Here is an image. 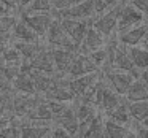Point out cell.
Returning <instances> with one entry per match:
<instances>
[{
	"mask_svg": "<svg viewBox=\"0 0 148 138\" xmlns=\"http://www.w3.org/2000/svg\"><path fill=\"white\" fill-rule=\"evenodd\" d=\"M89 61L92 62V65L97 68V70H103L107 65V51H105V46L97 51H92L91 54H88Z\"/></svg>",
	"mask_w": 148,
	"mask_h": 138,
	"instance_id": "obj_31",
	"label": "cell"
},
{
	"mask_svg": "<svg viewBox=\"0 0 148 138\" xmlns=\"http://www.w3.org/2000/svg\"><path fill=\"white\" fill-rule=\"evenodd\" d=\"M61 27L64 29V32L69 35V38L77 45V48L80 46V43L83 41L84 35H86L88 29H89V22L88 21H77V19H59Z\"/></svg>",
	"mask_w": 148,
	"mask_h": 138,
	"instance_id": "obj_8",
	"label": "cell"
},
{
	"mask_svg": "<svg viewBox=\"0 0 148 138\" xmlns=\"http://www.w3.org/2000/svg\"><path fill=\"white\" fill-rule=\"evenodd\" d=\"M75 54L77 52H70V51H64V49H53L49 48V56H51L53 65H54V70L59 76L65 78L69 67H70L72 61H73Z\"/></svg>",
	"mask_w": 148,
	"mask_h": 138,
	"instance_id": "obj_15",
	"label": "cell"
},
{
	"mask_svg": "<svg viewBox=\"0 0 148 138\" xmlns=\"http://www.w3.org/2000/svg\"><path fill=\"white\" fill-rule=\"evenodd\" d=\"M0 71H2L3 76L13 84V81L16 80V76L21 71V65H3V64H0Z\"/></svg>",
	"mask_w": 148,
	"mask_h": 138,
	"instance_id": "obj_33",
	"label": "cell"
},
{
	"mask_svg": "<svg viewBox=\"0 0 148 138\" xmlns=\"http://www.w3.org/2000/svg\"><path fill=\"white\" fill-rule=\"evenodd\" d=\"M0 64H3V65H21L23 64V59H21L19 52H18L13 46L7 45L3 54L0 57Z\"/></svg>",
	"mask_w": 148,
	"mask_h": 138,
	"instance_id": "obj_28",
	"label": "cell"
},
{
	"mask_svg": "<svg viewBox=\"0 0 148 138\" xmlns=\"http://www.w3.org/2000/svg\"><path fill=\"white\" fill-rule=\"evenodd\" d=\"M148 32V22H143L140 26L134 27V29L127 30V32L119 35V45L126 46V48H135L142 43L145 33Z\"/></svg>",
	"mask_w": 148,
	"mask_h": 138,
	"instance_id": "obj_16",
	"label": "cell"
},
{
	"mask_svg": "<svg viewBox=\"0 0 148 138\" xmlns=\"http://www.w3.org/2000/svg\"><path fill=\"white\" fill-rule=\"evenodd\" d=\"M138 78H140V80L148 86V68H147V70H142L140 71V76H138Z\"/></svg>",
	"mask_w": 148,
	"mask_h": 138,
	"instance_id": "obj_41",
	"label": "cell"
},
{
	"mask_svg": "<svg viewBox=\"0 0 148 138\" xmlns=\"http://www.w3.org/2000/svg\"><path fill=\"white\" fill-rule=\"evenodd\" d=\"M23 121L27 122H37V124H48L51 125L53 122V113L48 106V102H46L43 97H40L38 103L27 113V116L23 119Z\"/></svg>",
	"mask_w": 148,
	"mask_h": 138,
	"instance_id": "obj_12",
	"label": "cell"
},
{
	"mask_svg": "<svg viewBox=\"0 0 148 138\" xmlns=\"http://www.w3.org/2000/svg\"><path fill=\"white\" fill-rule=\"evenodd\" d=\"M56 18H59V19H77V21H89L91 18L94 19L92 0H81L80 3L56 13Z\"/></svg>",
	"mask_w": 148,
	"mask_h": 138,
	"instance_id": "obj_6",
	"label": "cell"
},
{
	"mask_svg": "<svg viewBox=\"0 0 148 138\" xmlns=\"http://www.w3.org/2000/svg\"><path fill=\"white\" fill-rule=\"evenodd\" d=\"M49 2H51L53 10H56L59 13V11H64V10H67V8L73 7V5L80 3L81 0H49Z\"/></svg>",
	"mask_w": 148,
	"mask_h": 138,
	"instance_id": "obj_34",
	"label": "cell"
},
{
	"mask_svg": "<svg viewBox=\"0 0 148 138\" xmlns=\"http://www.w3.org/2000/svg\"><path fill=\"white\" fill-rule=\"evenodd\" d=\"M134 133L137 135V138H148V128L138 124L137 127H135V132H134Z\"/></svg>",
	"mask_w": 148,
	"mask_h": 138,
	"instance_id": "obj_40",
	"label": "cell"
},
{
	"mask_svg": "<svg viewBox=\"0 0 148 138\" xmlns=\"http://www.w3.org/2000/svg\"><path fill=\"white\" fill-rule=\"evenodd\" d=\"M30 2H34V0H18V3H19V10L23 11L24 8H26L27 5L30 3Z\"/></svg>",
	"mask_w": 148,
	"mask_h": 138,
	"instance_id": "obj_42",
	"label": "cell"
},
{
	"mask_svg": "<svg viewBox=\"0 0 148 138\" xmlns=\"http://www.w3.org/2000/svg\"><path fill=\"white\" fill-rule=\"evenodd\" d=\"M42 97L46 102H59V103H73V100H75L73 94L67 89V81H65V78H59L56 86L48 89Z\"/></svg>",
	"mask_w": 148,
	"mask_h": 138,
	"instance_id": "obj_10",
	"label": "cell"
},
{
	"mask_svg": "<svg viewBox=\"0 0 148 138\" xmlns=\"http://www.w3.org/2000/svg\"><path fill=\"white\" fill-rule=\"evenodd\" d=\"M129 5H132L137 11H140L143 18L148 21V0H131Z\"/></svg>",
	"mask_w": 148,
	"mask_h": 138,
	"instance_id": "obj_35",
	"label": "cell"
},
{
	"mask_svg": "<svg viewBox=\"0 0 148 138\" xmlns=\"http://www.w3.org/2000/svg\"><path fill=\"white\" fill-rule=\"evenodd\" d=\"M127 113H129V118L134 122L142 124L148 118V100L127 103Z\"/></svg>",
	"mask_w": 148,
	"mask_h": 138,
	"instance_id": "obj_20",
	"label": "cell"
},
{
	"mask_svg": "<svg viewBox=\"0 0 148 138\" xmlns=\"http://www.w3.org/2000/svg\"><path fill=\"white\" fill-rule=\"evenodd\" d=\"M102 122L107 138H127L129 132H131V128H127L126 125L116 124V122H112L108 119H102Z\"/></svg>",
	"mask_w": 148,
	"mask_h": 138,
	"instance_id": "obj_23",
	"label": "cell"
},
{
	"mask_svg": "<svg viewBox=\"0 0 148 138\" xmlns=\"http://www.w3.org/2000/svg\"><path fill=\"white\" fill-rule=\"evenodd\" d=\"M40 95H26V94H13L11 95V113L16 119L23 121L27 113L38 103Z\"/></svg>",
	"mask_w": 148,
	"mask_h": 138,
	"instance_id": "obj_7",
	"label": "cell"
},
{
	"mask_svg": "<svg viewBox=\"0 0 148 138\" xmlns=\"http://www.w3.org/2000/svg\"><path fill=\"white\" fill-rule=\"evenodd\" d=\"M103 46H105V38H103L97 30H94L92 27H89L86 35H84V38H83V41L78 46V54L88 56L92 51H97V49L103 48Z\"/></svg>",
	"mask_w": 148,
	"mask_h": 138,
	"instance_id": "obj_14",
	"label": "cell"
},
{
	"mask_svg": "<svg viewBox=\"0 0 148 138\" xmlns=\"http://www.w3.org/2000/svg\"><path fill=\"white\" fill-rule=\"evenodd\" d=\"M84 138H107L105 130H103V122H102V113L96 116V119L92 121V124L89 125Z\"/></svg>",
	"mask_w": 148,
	"mask_h": 138,
	"instance_id": "obj_27",
	"label": "cell"
},
{
	"mask_svg": "<svg viewBox=\"0 0 148 138\" xmlns=\"http://www.w3.org/2000/svg\"><path fill=\"white\" fill-rule=\"evenodd\" d=\"M127 138H137V135L134 133V132H129V135H127Z\"/></svg>",
	"mask_w": 148,
	"mask_h": 138,
	"instance_id": "obj_47",
	"label": "cell"
},
{
	"mask_svg": "<svg viewBox=\"0 0 148 138\" xmlns=\"http://www.w3.org/2000/svg\"><path fill=\"white\" fill-rule=\"evenodd\" d=\"M18 24V18L11 16V14H5L0 16V35L10 37V33L13 32L14 26Z\"/></svg>",
	"mask_w": 148,
	"mask_h": 138,
	"instance_id": "obj_30",
	"label": "cell"
},
{
	"mask_svg": "<svg viewBox=\"0 0 148 138\" xmlns=\"http://www.w3.org/2000/svg\"><path fill=\"white\" fill-rule=\"evenodd\" d=\"M48 138H73V137H72L69 132H65L64 128L54 127V128H51V132H49Z\"/></svg>",
	"mask_w": 148,
	"mask_h": 138,
	"instance_id": "obj_38",
	"label": "cell"
},
{
	"mask_svg": "<svg viewBox=\"0 0 148 138\" xmlns=\"http://www.w3.org/2000/svg\"><path fill=\"white\" fill-rule=\"evenodd\" d=\"M105 76L102 78L103 83H105L107 87L116 92L119 97L126 95L127 89L131 87L132 81H134V76L131 73H126V71H118V70H108V71H103Z\"/></svg>",
	"mask_w": 148,
	"mask_h": 138,
	"instance_id": "obj_4",
	"label": "cell"
},
{
	"mask_svg": "<svg viewBox=\"0 0 148 138\" xmlns=\"http://www.w3.org/2000/svg\"><path fill=\"white\" fill-rule=\"evenodd\" d=\"M107 119L112 122H116V124L127 125L131 122V118H129V113H127V102H121L113 111H110L107 114Z\"/></svg>",
	"mask_w": 148,
	"mask_h": 138,
	"instance_id": "obj_24",
	"label": "cell"
},
{
	"mask_svg": "<svg viewBox=\"0 0 148 138\" xmlns=\"http://www.w3.org/2000/svg\"><path fill=\"white\" fill-rule=\"evenodd\" d=\"M121 0H92V10H94V16H102L107 11H110L113 7L119 3Z\"/></svg>",
	"mask_w": 148,
	"mask_h": 138,
	"instance_id": "obj_29",
	"label": "cell"
},
{
	"mask_svg": "<svg viewBox=\"0 0 148 138\" xmlns=\"http://www.w3.org/2000/svg\"><path fill=\"white\" fill-rule=\"evenodd\" d=\"M89 73H99L96 67L92 65V62L89 61L88 56H83V54H75L73 61H72L70 67L67 70V76L65 80H70V78H78V76H84V75H89Z\"/></svg>",
	"mask_w": 148,
	"mask_h": 138,
	"instance_id": "obj_9",
	"label": "cell"
},
{
	"mask_svg": "<svg viewBox=\"0 0 148 138\" xmlns=\"http://www.w3.org/2000/svg\"><path fill=\"white\" fill-rule=\"evenodd\" d=\"M126 99H127V103L148 100V86L140 80V78L134 80L131 84V87H129L127 92H126Z\"/></svg>",
	"mask_w": 148,
	"mask_h": 138,
	"instance_id": "obj_18",
	"label": "cell"
},
{
	"mask_svg": "<svg viewBox=\"0 0 148 138\" xmlns=\"http://www.w3.org/2000/svg\"><path fill=\"white\" fill-rule=\"evenodd\" d=\"M11 111V95L0 92V113Z\"/></svg>",
	"mask_w": 148,
	"mask_h": 138,
	"instance_id": "obj_37",
	"label": "cell"
},
{
	"mask_svg": "<svg viewBox=\"0 0 148 138\" xmlns=\"http://www.w3.org/2000/svg\"><path fill=\"white\" fill-rule=\"evenodd\" d=\"M0 41H5V43H7V41H8V37H5V35H0Z\"/></svg>",
	"mask_w": 148,
	"mask_h": 138,
	"instance_id": "obj_46",
	"label": "cell"
},
{
	"mask_svg": "<svg viewBox=\"0 0 148 138\" xmlns=\"http://www.w3.org/2000/svg\"><path fill=\"white\" fill-rule=\"evenodd\" d=\"M140 125H143V127H147V128H148V118H147V119H145V121H143V122H142V124H140Z\"/></svg>",
	"mask_w": 148,
	"mask_h": 138,
	"instance_id": "obj_48",
	"label": "cell"
},
{
	"mask_svg": "<svg viewBox=\"0 0 148 138\" xmlns=\"http://www.w3.org/2000/svg\"><path fill=\"white\" fill-rule=\"evenodd\" d=\"M13 48L19 52L23 61H30L40 52V49L43 48L42 43H23V41H14Z\"/></svg>",
	"mask_w": 148,
	"mask_h": 138,
	"instance_id": "obj_21",
	"label": "cell"
},
{
	"mask_svg": "<svg viewBox=\"0 0 148 138\" xmlns=\"http://www.w3.org/2000/svg\"><path fill=\"white\" fill-rule=\"evenodd\" d=\"M124 2H119L116 7H113L110 11H107L105 14L99 18H94L92 21V29L97 30L103 38H108L112 37L113 33L116 32V24H118V16H119V11H121V7Z\"/></svg>",
	"mask_w": 148,
	"mask_h": 138,
	"instance_id": "obj_2",
	"label": "cell"
},
{
	"mask_svg": "<svg viewBox=\"0 0 148 138\" xmlns=\"http://www.w3.org/2000/svg\"><path fill=\"white\" fill-rule=\"evenodd\" d=\"M8 13H10V11L5 10V8L2 7V5H0V16H5V14H8Z\"/></svg>",
	"mask_w": 148,
	"mask_h": 138,
	"instance_id": "obj_45",
	"label": "cell"
},
{
	"mask_svg": "<svg viewBox=\"0 0 148 138\" xmlns=\"http://www.w3.org/2000/svg\"><path fill=\"white\" fill-rule=\"evenodd\" d=\"M140 45H142V48H143V49H147V51H148V32L145 33V37H143V40H142Z\"/></svg>",
	"mask_w": 148,
	"mask_h": 138,
	"instance_id": "obj_43",
	"label": "cell"
},
{
	"mask_svg": "<svg viewBox=\"0 0 148 138\" xmlns=\"http://www.w3.org/2000/svg\"><path fill=\"white\" fill-rule=\"evenodd\" d=\"M0 92L3 94H8V95H13L14 90H13V84L3 76V73L0 71Z\"/></svg>",
	"mask_w": 148,
	"mask_h": 138,
	"instance_id": "obj_36",
	"label": "cell"
},
{
	"mask_svg": "<svg viewBox=\"0 0 148 138\" xmlns=\"http://www.w3.org/2000/svg\"><path fill=\"white\" fill-rule=\"evenodd\" d=\"M53 19H54V13H37V14L21 13V21H23L34 33H37L40 38H42L43 35H46Z\"/></svg>",
	"mask_w": 148,
	"mask_h": 138,
	"instance_id": "obj_5",
	"label": "cell"
},
{
	"mask_svg": "<svg viewBox=\"0 0 148 138\" xmlns=\"http://www.w3.org/2000/svg\"><path fill=\"white\" fill-rule=\"evenodd\" d=\"M46 41H48V48L78 52L77 45H75V43L69 38L67 33L64 32V29L61 27V22H59V18H56V14H54V19H53L48 32H46Z\"/></svg>",
	"mask_w": 148,
	"mask_h": 138,
	"instance_id": "obj_1",
	"label": "cell"
},
{
	"mask_svg": "<svg viewBox=\"0 0 148 138\" xmlns=\"http://www.w3.org/2000/svg\"><path fill=\"white\" fill-rule=\"evenodd\" d=\"M46 138H48V137H46Z\"/></svg>",
	"mask_w": 148,
	"mask_h": 138,
	"instance_id": "obj_49",
	"label": "cell"
},
{
	"mask_svg": "<svg viewBox=\"0 0 148 138\" xmlns=\"http://www.w3.org/2000/svg\"><path fill=\"white\" fill-rule=\"evenodd\" d=\"M11 37H13L14 41H23V43H42V38H40L37 33H34L23 21H18V24L14 26L13 32H11Z\"/></svg>",
	"mask_w": 148,
	"mask_h": 138,
	"instance_id": "obj_17",
	"label": "cell"
},
{
	"mask_svg": "<svg viewBox=\"0 0 148 138\" xmlns=\"http://www.w3.org/2000/svg\"><path fill=\"white\" fill-rule=\"evenodd\" d=\"M0 5L8 11H14V10H19V3L18 0H0Z\"/></svg>",
	"mask_w": 148,
	"mask_h": 138,
	"instance_id": "obj_39",
	"label": "cell"
},
{
	"mask_svg": "<svg viewBox=\"0 0 148 138\" xmlns=\"http://www.w3.org/2000/svg\"><path fill=\"white\" fill-rule=\"evenodd\" d=\"M5 48H7V43H5V41H0V57H2V54H3Z\"/></svg>",
	"mask_w": 148,
	"mask_h": 138,
	"instance_id": "obj_44",
	"label": "cell"
},
{
	"mask_svg": "<svg viewBox=\"0 0 148 138\" xmlns=\"http://www.w3.org/2000/svg\"><path fill=\"white\" fill-rule=\"evenodd\" d=\"M51 127H37L30 124H21V138H46Z\"/></svg>",
	"mask_w": 148,
	"mask_h": 138,
	"instance_id": "obj_25",
	"label": "cell"
},
{
	"mask_svg": "<svg viewBox=\"0 0 148 138\" xmlns=\"http://www.w3.org/2000/svg\"><path fill=\"white\" fill-rule=\"evenodd\" d=\"M129 49V57H131L132 64H134L135 70L142 71V70H147L148 68V51L143 48H127Z\"/></svg>",
	"mask_w": 148,
	"mask_h": 138,
	"instance_id": "obj_22",
	"label": "cell"
},
{
	"mask_svg": "<svg viewBox=\"0 0 148 138\" xmlns=\"http://www.w3.org/2000/svg\"><path fill=\"white\" fill-rule=\"evenodd\" d=\"M0 138H21V121L18 119L8 127L0 128Z\"/></svg>",
	"mask_w": 148,
	"mask_h": 138,
	"instance_id": "obj_32",
	"label": "cell"
},
{
	"mask_svg": "<svg viewBox=\"0 0 148 138\" xmlns=\"http://www.w3.org/2000/svg\"><path fill=\"white\" fill-rule=\"evenodd\" d=\"M143 22H148L143 18V14L140 11H137L132 5L129 3H123L121 11H119L118 16V24H116V32L121 35V33L127 32V30L134 29V27L140 26Z\"/></svg>",
	"mask_w": 148,
	"mask_h": 138,
	"instance_id": "obj_3",
	"label": "cell"
},
{
	"mask_svg": "<svg viewBox=\"0 0 148 138\" xmlns=\"http://www.w3.org/2000/svg\"><path fill=\"white\" fill-rule=\"evenodd\" d=\"M51 2L49 0H34L23 10L26 14H37V13H51Z\"/></svg>",
	"mask_w": 148,
	"mask_h": 138,
	"instance_id": "obj_26",
	"label": "cell"
},
{
	"mask_svg": "<svg viewBox=\"0 0 148 138\" xmlns=\"http://www.w3.org/2000/svg\"><path fill=\"white\" fill-rule=\"evenodd\" d=\"M99 80H100L99 73H89V75H84V76L70 78V80H65V81H67V89L77 99V97L83 95L88 89H91Z\"/></svg>",
	"mask_w": 148,
	"mask_h": 138,
	"instance_id": "obj_11",
	"label": "cell"
},
{
	"mask_svg": "<svg viewBox=\"0 0 148 138\" xmlns=\"http://www.w3.org/2000/svg\"><path fill=\"white\" fill-rule=\"evenodd\" d=\"M13 90L19 94H26V95H38L34 87L32 78H30L29 71H19L16 80L13 81Z\"/></svg>",
	"mask_w": 148,
	"mask_h": 138,
	"instance_id": "obj_19",
	"label": "cell"
},
{
	"mask_svg": "<svg viewBox=\"0 0 148 138\" xmlns=\"http://www.w3.org/2000/svg\"><path fill=\"white\" fill-rule=\"evenodd\" d=\"M53 122L56 124V127L64 128V130L69 132L72 137H75V133H77V130H78V124H80L78 119H77V114H75V111H73V108L69 106V105L65 106L59 114H56L54 118H53Z\"/></svg>",
	"mask_w": 148,
	"mask_h": 138,
	"instance_id": "obj_13",
	"label": "cell"
}]
</instances>
